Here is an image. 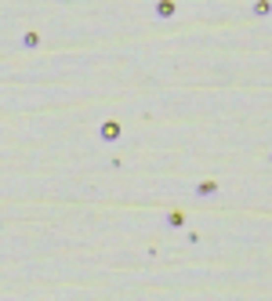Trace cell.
<instances>
[{
    "instance_id": "cell-1",
    "label": "cell",
    "mask_w": 272,
    "mask_h": 301,
    "mask_svg": "<svg viewBox=\"0 0 272 301\" xmlns=\"http://www.w3.org/2000/svg\"><path fill=\"white\" fill-rule=\"evenodd\" d=\"M102 138H106V142L120 138V124H106V127H102Z\"/></svg>"
},
{
    "instance_id": "cell-2",
    "label": "cell",
    "mask_w": 272,
    "mask_h": 301,
    "mask_svg": "<svg viewBox=\"0 0 272 301\" xmlns=\"http://www.w3.org/2000/svg\"><path fill=\"white\" fill-rule=\"evenodd\" d=\"M156 11H160V18H171V15H174V4H171V0H160Z\"/></svg>"
}]
</instances>
